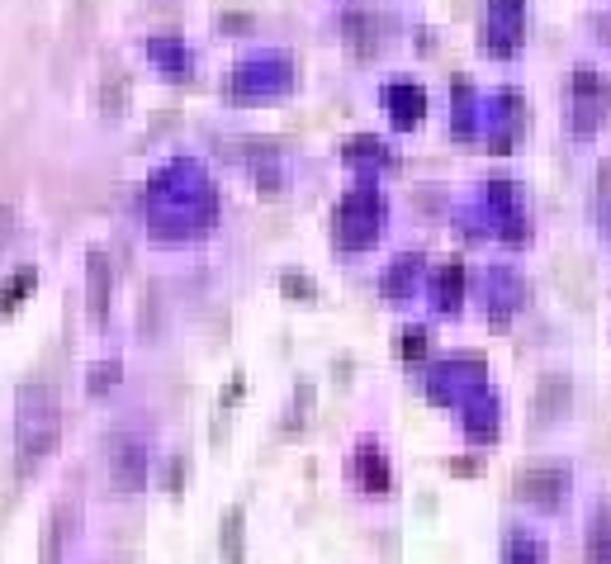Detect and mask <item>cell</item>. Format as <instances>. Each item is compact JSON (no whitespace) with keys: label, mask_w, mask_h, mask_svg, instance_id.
<instances>
[{"label":"cell","mask_w":611,"mask_h":564,"mask_svg":"<svg viewBox=\"0 0 611 564\" xmlns=\"http://www.w3.org/2000/svg\"><path fill=\"white\" fill-rule=\"evenodd\" d=\"M346 162L351 166H389L394 157H389V147L379 143V138H351V143H346Z\"/></svg>","instance_id":"cell-25"},{"label":"cell","mask_w":611,"mask_h":564,"mask_svg":"<svg viewBox=\"0 0 611 564\" xmlns=\"http://www.w3.org/2000/svg\"><path fill=\"white\" fill-rule=\"evenodd\" d=\"M517 503H526L531 512H559L574 493V470L569 465H531L517 474Z\"/></svg>","instance_id":"cell-8"},{"label":"cell","mask_w":611,"mask_h":564,"mask_svg":"<svg viewBox=\"0 0 611 564\" xmlns=\"http://www.w3.org/2000/svg\"><path fill=\"white\" fill-rule=\"evenodd\" d=\"M342 29H346V38H351L356 48L375 53L379 38H384V19H379L375 10H346V15H342Z\"/></svg>","instance_id":"cell-19"},{"label":"cell","mask_w":611,"mask_h":564,"mask_svg":"<svg viewBox=\"0 0 611 564\" xmlns=\"http://www.w3.org/2000/svg\"><path fill=\"white\" fill-rule=\"evenodd\" d=\"M86 290H90V318H105L109 313V261L100 252H90Z\"/></svg>","instance_id":"cell-22"},{"label":"cell","mask_w":611,"mask_h":564,"mask_svg":"<svg viewBox=\"0 0 611 564\" xmlns=\"http://www.w3.org/2000/svg\"><path fill=\"white\" fill-rule=\"evenodd\" d=\"M398 356H403V361H422V356H427V328H403Z\"/></svg>","instance_id":"cell-27"},{"label":"cell","mask_w":611,"mask_h":564,"mask_svg":"<svg viewBox=\"0 0 611 564\" xmlns=\"http://www.w3.org/2000/svg\"><path fill=\"white\" fill-rule=\"evenodd\" d=\"M427 304L441 318H455L465 309V266L460 261H441L432 275H427Z\"/></svg>","instance_id":"cell-14"},{"label":"cell","mask_w":611,"mask_h":564,"mask_svg":"<svg viewBox=\"0 0 611 564\" xmlns=\"http://www.w3.org/2000/svg\"><path fill=\"white\" fill-rule=\"evenodd\" d=\"M422 280H427V266H422V256L417 252H403L389 261V271H384V280H379V290H384V299L389 304H413L417 290H422Z\"/></svg>","instance_id":"cell-15"},{"label":"cell","mask_w":611,"mask_h":564,"mask_svg":"<svg viewBox=\"0 0 611 564\" xmlns=\"http://www.w3.org/2000/svg\"><path fill=\"white\" fill-rule=\"evenodd\" d=\"M569 413V380L564 375H550L540 384V422H555Z\"/></svg>","instance_id":"cell-24"},{"label":"cell","mask_w":611,"mask_h":564,"mask_svg":"<svg viewBox=\"0 0 611 564\" xmlns=\"http://www.w3.org/2000/svg\"><path fill=\"white\" fill-rule=\"evenodd\" d=\"M147 233L176 247V242H199L204 233H214L218 223V195H214V181L204 162L195 157H171L152 171L147 181Z\"/></svg>","instance_id":"cell-1"},{"label":"cell","mask_w":611,"mask_h":564,"mask_svg":"<svg viewBox=\"0 0 611 564\" xmlns=\"http://www.w3.org/2000/svg\"><path fill=\"white\" fill-rule=\"evenodd\" d=\"M147 57H152V67H157L162 76H171V81H185V76H190V67H195L190 48H185L176 34L147 38Z\"/></svg>","instance_id":"cell-18"},{"label":"cell","mask_w":611,"mask_h":564,"mask_svg":"<svg viewBox=\"0 0 611 564\" xmlns=\"http://www.w3.org/2000/svg\"><path fill=\"white\" fill-rule=\"evenodd\" d=\"M484 285H488V318H493V323H507V318L526 304V280L512 271V266H493V271L484 275Z\"/></svg>","instance_id":"cell-16"},{"label":"cell","mask_w":611,"mask_h":564,"mask_svg":"<svg viewBox=\"0 0 611 564\" xmlns=\"http://www.w3.org/2000/svg\"><path fill=\"white\" fill-rule=\"evenodd\" d=\"M503 564H545V541H540L536 531L512 527L503 541Z\"/></svg>","instance_id":"cell-21"},{"label":"cell","mask_w":611,"mask_h":564,"mask_svg":"<svg viewBox=\"0 0 611 564\" xmlns=\"http://www.w3.org/2000/svg\"><path fill=\"white\" fill-rule=\"evenodd\" d=\"M484 219H488V233L503 237L507 247H522L531 237V219H526V200L517 181H488L484 185Z\"/></svg>","instance_id":"cell-7"},{"label":"cell","mask_w":611,"mask_h":564,"mask_svg":"<svg viewBox=\"0 0 611 564\" xmlns=\"http://www.w3.org/2000/svg\"><path fill=\"white\" fill-rule=\"evenodd\" d=\"M384 110H389V124L398 133H413L427 119V91L417 81H389L384 86Z\"/></svg>","instance_id":"cell-13"},{"label":"cell","mask_w":611,"mask_h":564,"mask_svg":"<svg viewBox=\"0 0 611 564\" xmlns=\"http://www.w3.org/2000/svg\"><path fill=\"white\" fill-rule=\"evenodd\" d=\"M488 384V365L479 356H446V361H436L427 370V399L441 403V408H465L469 399H479Z\"/></svg>","instance_id":"cell-6"},{"label":"cell","mask_w":611,"mask_h":564,"mask_svg":"<svg viewBox=\"0 0 611 564\" xmlns=\"http://www.w3.org/2000/svg\"><path fill=\"white\" fill-rule=\"evenodd\" d=\"M526 43V0H488L484 5V48L493 57H517Z\"/></svg>","instance_id":"cell-9"},{"label":"cell","mask_w":611,"mask_h":564,"mask_svg":"<svg viewBox=\"0 0 611 564\" xmlns=\"http://www.w3.org/2000/svg\"><path fill=\"white\" fill-rule=\"evenodd\" d=\"M607 119H611V81L597 72L593 62H578L569 72V114H564V124H569L578 143H588V138H597V128Z\"/></svg>","instance_id":"cell-4"},{"label":"cell","mask_w":611,"mask_h":564,"mask_svg":"<svg viewBox=\"0 0 611 564\" xmlns=\"http://www.w3.org/2000/svg\"><path fill=\"white\" fill-rule=\"evenodd\" d=\"M389 228V200H384V190H379L370 176L360 185H351L337 204V214H332V242L342 247V252H370L379 237Z\"/></svg>","instance_id":"cell-3"},{"label":"cell","mask_w":611,"mask_h":564,"mask_svg":"<svg viewBox=\"0 0 611 564\" xmlns=\"http://www.w3.org/2000/svg\"><path fill=\"white\" fill-rule=\"evenodd\" d=\"M62 437V403L48 384H19L15 394V446L24 465H38L48 460Z\"/></svg>","instance_id":"cell-2"},{"label":"cell","mask_w":611,"mask_h":564,"mask_svg":"<svg viewBox=\"0 0 611 564\" xmlns=\"http://www.w3.org/2000/svg\"><path fill=\"white\" fill-rule=\"evenodd\" d=\"M479 133L488 138L493 152H512L517 133H522V95L493 91L488 100H479Z\"/></svg>","instance_id":"cell-10"},{"label":"cell","mask_w":611,"mask_h":564,"mask_svg":"<svg viewBox=\"0 0 611 564\" xmlns=\"http://www.w3.org/2000/svg\"><path fill=\"white\" fill-rule=\"evenodd\" d=\"M233 95L237 100H280L294 86V57L280 48H256L233 67Z\"/></svg>","instance_id":"cell-5"},{"label":"cell","mask_w":611,"mask_h":564,"mask_svg":"<svg viewBox=\"0 0 611 564\" xmlns=\"http://www.w3.org/2000/svg\"><path fill=\"white\" fill-rule=\"evenodd\" d=\"M242 512H233V517H228V531H223V546H228V555H233V564L242 560Z\"/></svg>","instance_id":"cell-29"},{"label":"cell","mask_w":611,"mask_h":564,"mask_svg":"<svg viewBox=\"0 0 611 564\" xmlns=\"http://www.w3.org/2000/svg\"><path fill=\"white\" fill-rule=\"evenodd\" d=\"M597 29H602V38H607V43H611V15H602V19H597Z\"/></svg>","instance_id":"cell-30"},{"label":"cell","mask_w":611,"mask_h":564,"mask_svg":"<svg viewBox=\"0 0 611 564\" xmlns=\"http://www.w3.org/2000/svg\"><path fill=\"white\" fill-rule=\"evenodd\" d=\"M114 380H119V365H114V361L95 365V370H90V394H105V389H109Z\"/></svg>","instance_id":"cell-28"},{"label":"cell","mask_w":611,"mask_h":564,"mask_svg":"<svg viewBox=\"0 0 611 564\" xmlns=\"http://www.w3.org/2000/svg\"><path fill=\"white\" fill-rule=\"evenodd\" d=\"M351 470H356V484L365 493H389V455L379 441H360L356 455H351Z\"/></svg>","instance_id":"cell-17"},{"label":"cell","mask_w":611,"mask_h":564,"mask_svg":"<svg viewBox=\"0 0 611 564\" xmlns=\"http://www.w3.org/2000/svg\"><path fill=\"white\" fill-rule=\"evenodd\" d=\"M593 209H597V233L611 242V162L597 166V195H593Z\"/></svg>","instance_id":"cell-26"},{"label":"cell","mask_w":611,"mask_h":564,"mask_svg":"<svg viewBox=\"0 0 611 564\" xmlns=\"http://www.w3.org/2000/svg\"><path fill=\"white\" fill-rule=\"evenodd\" d=\"M109 484L114 493H138L147 489V441L124 432V437H114L109 446Z\"/></svg>","instance_id":"cell-11"},{"label":"cell","mask_w":611,"mask_h":564,"mask_svg":"<svg viewBox=\"0 0 611 564\" xmlns=\"http://www.w3.org/2000/svg\"><path fill=\"white\" fill-rule=\"evenodd\" d=\"M583 555L588 564H611V508H597L583 531Z\"/></svg>","instance_id":"cell-20"},{"label":"cell","mask_w":611,"mask_h":564,"mask_svg":"<svg viewBox=\"0 0 611 564\" xmlns=\"http://www.w3.org/2000/svg\"><path fill=\"white\" fill-rule=\"evenodd\" d=\"M450 128H455V138H479V100L469 91L465 81L455 86V114H450Z\"/></svg>","instance_id":"cell-23"},{"label":"cell","mask_w":611,"mask_h":564,"mask_svg":"<svg viewBox=\"0 0 611 564\" xmlns=\"http://www.w3.org/2000/svg\"><path fill=\"white\" fill-rule=\"evenodd\" d=\"M460 427H465V437L474 441V446H493L498 432H503V403H498V394L484 389L479 399H469L465 408H460Z\"/></svg>","instance_id":"cell-12"}]
</instances>
